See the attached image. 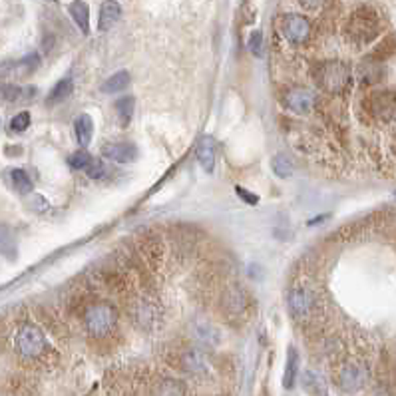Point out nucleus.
<instances>
[{
	"label": "nucleus",
	"mask_w": 396,
	"mask_h": 396,
	"mask_svg": "<svg viewBox=\"0 0 396 396\" xmlns=\"http://www.w3.org/2000/svg\"><path fill=\"white\" fill-rule=\"evenodd\" d=\"M380 30H382V22H380L379 12L368 4L355 8L345 24V36L355 44L373 42L380 34Z\"/></svg>",
	"instance_id": "nucleus-1"
},
{
	"label": "nucleus",
	"mask_w": 396,
	"mask_h": 396,
	"mask_svg": "<svg viewBox=\"0 0 396 396\" xmlns=\"http://www.w3.org/2000/svg\"><path fill=\"white\" fill-rule=\"evenodd\" d=\"M116 321H118V313L108 303L92 305L86 310V315H84L86 330L92 337H96V339L108 337L114 330V327H116Z\"/></svg>",
	"instance_id": "nucleus-2"
},
{
	"label": "nucleus",
	"mask_w": 396,
	"mask_h": 396,
	"mask_svg": "<svg viewBox=\"0 0 396 396\" xmlns=\"http://www.w3.org/2000/svg\"><path fill=\"white\" fill-rule=\"evenodd\" d=\"M350 78L353 76H350L348 66L345 62H339V60L325 62V64H321V70H319V84L330 94L343 92L350 84Z\"/></svg>",
	"instance_id": "nucleus-3"
},
{
	"label": "nucleus",
	"mask_w": 396,
	"mask_h": 396,
	"mask_svg": "<svg viewBox=\"0 0 396 396\" xmlns=\"http://www.w3.org/2000/svg\"><path fill=\"white\" fill-rule=\"evenodd\" d=\"M364 108L377 121L393 120L396 114V90H373L364 100Z\"/></svg>",
	"instance_id": "nucleus-4"
},
{
	"label": "nucleus",
	"mask_w": 396,
	"mask_h": 396,
	"mask_svg": "<svg viewBox=\"0 0 396 396\" xmlns=\"http://www.w3.org/2000/svg\"><path fill=\"white\" fill-rule=\"evenodd\" d=\"M46 348V337L44 333L34 325H26L18 330L17 350L24 359H38Z\"/></svg>",
	"instance_id": "nucleus-5"
},
{
	"label": "nucleus",
	"mask_w": 396,
	"mask_h": 396,
	"mask_svg": "<svg viewBox=\"0 0 396 396\" xmlns=\"http://www.w3.org/2000/svg\"><path fill=\"white\" fill-rule=\"evenodd\" d=\"M279 30L283 38L291 44H303L310 36V22L301 14H283L279 18Z\"/></svg>",
	"instance_id": "nucleus-6"
},
{
	"label": "nucleus",
	"mask_w": 396,
	"mask_h": 396,
	"mask_svg": "<svg viewBox=\"0 0 396 396\" xmlns=\"http://www.w3.org/2000/svg\"><path fill=\"white\" fill-rule=\"evenodd\" d=\"M368 380V370L361 362H346L339 370V386L346 395H357Z\"/></svg>",
	"instance_id": "nucleus-7"
},
{
	"label": "nucleus",
	"mask_w": 396,
	"mask_h": 396,
	"mask_svg": "<svg viewBox=\"0 0 396 396\" xmlns=\"http://www.w3.org/2000/svg\"><path fill=\"white\" fill-rule=\"evenodd\" d=\"M287 307L293 319L303 321L315 310V295L309 289H293L287 295Z\"/></svg>",
	"instance_id": "nucleus-8"
},
{
	"label": "nucleus",
	"mask_w": 396,
	"mask_h": 396,
	"mask_svg": "<svg viewBox=\"0 0 396 396\" xmlns=\"http://www.w3.org/2000/svg\"><path fill=\"white\" fill-rule=\"evenodd\" d=\"M134 321L138 323V327H141L143 330H154L159 321H161V313L155 307L154 303H150L148 299H139L138 303L134 305Z\"/></svg>",
	"instance_id": "nucleus-9"
},
{
	"label": "nucleus",
	"mask_w": 396,
	"mask_h": 396,
	"mask_svg": "<svg viewBox=\"0 0 396 396\" xmlns=\"http://www.w3.org/2000/svg\"><path fill=\"white\" fill-rule=\"evenodd\" d=\"M179 364L186 373H190L193 377H206L209 373V359L204 350L199 348H188L181 353Z\"/></svg>",
	"instance_id": "nucleus-10"
},
{
	"label": "nucleus",
	"mask_w": 396,
	"mask_h": 396,
	"mask_svg": "<svg viewBox=\"0 0 396 396\" xmlns=\"http://www.w3.org/2000/svg\"><path fill=\"white\" fill-rule=\"evenodd\" d=\"M102 154L116 164H132L138 157V148L130 141H112L103 143Z\"/></svg>",
	"instance_id": "nucleus-11"
},
{
	"label": "nucleus",
	"mask_w": 396,
	"mask_h": 396,
	"mask_svg": "<svg viewBox=\"0 0 396 396\" xmlns=\"http://www.w3.org/2000/svg\"><path fill=\"white\" fill-rule=\"evenodd\" d=\"M285 103L295 114H309L315 106V94L307 88H293L285 94Z\"/></svg>",
	"instance_id": "nucleus-12"
},
{
	"label": "nucleus",
	"mask_w": 396,
	"mask_h": 396,
	"mask_svg": "<svg viewBox=\"0 0 396 396\" xmlns=\"http://www.w3.org/2000/svg\"><path fill=\"white\" fill-rule=\"evenodd\" d=\"M357 76H359L362 86H375V84H379L380 80L384 78V66H382V62H379V60L366 58L361 64L359 72H357Z\"/></svg>",
	"instance_id": "nucleus-13"
},
{
	"label": "nucleus",
	"mask_w": 396,
	"mask_h": 396,
	"mask_svg": "<svg viewBox=\"0 0 396 396\" xmlns=\"http://www.w3.org/2000/svg\"><path fill=\"white\" fill-rule=\"evenodd\" d=\"M121 17V6L118 0H106L100 6V17H98V30L106 32L110 30Z\"/></svg>",
	"instance_id": "nucleus-14"
},
{
	"label": "nucleus",
	"mask_w": 396,
	"mask_h": 396,
	"mask_svg": "<svg viewBox=\"0 0 396 396\" xmlns=\"http://www.w3.org/2000/svg\"><path fill=\"white\" fill-rule=\"evenodd\" d=\"M197 161L201 164V168L206 172H213L215 168V141L211 136H204V138L197 141Z\"/></svg>",
	"instance_id": "nucleus-15"
},
{
	"label": "nucleus",
	"mask_w": 396,
	"mask_h": 396,
	"mask_svg": "<svg viewBox=\"0 0 396 396\" xmlns=\"http://www.w3.org/2000/svg\"><path fill=\"white\" fill-rule=\"evenodd\" d=\"M191 333H193V339L199 343V345H206V346H215L219 343V330L213 327V325H209L206 321H197L193 328H191Z\"/></svg>",
	"instance_id": "nucleus-16"
},
{
	"label": "nucleus",
	"mask_w": 396,
	"mask_h": 396,
	"mask_svg": "<svg viewBox=\"0 0 396 396\" xmlns=\"http://www.w3.org/2000/svg\"><path fill=\"white\" fill-rule=\"evenodd\" d=\"M68 12L70 17L74 18V22L78 24V28H80L84 34H88V32H90V6H88V2H84V0H74V2H70Z\"/></svg>",
	"instance_id": "nucleus-17"
},
{
	"label": "nucleus",
	"mask_w": 396,
	"mask_h": 396,
	"mask_svg": "<svg viewBox=\"0 0 396 396\" xmlns=\"http://www.w3.org/2000/svg\"><path fill=\"white\" fill-rule=\"evenodd\" d=\"M74 132H76V139H78V143L82 148L90 146L92 136H94V120H92V116H88V114L78 116L76 121H74Z\"/></svg>",
	"instance_id": "nucleus-18"
},
{
	"label": "nucleus",
	"mask_w": 396,
	"mask_h": 396,
	"mask_svg": "<svg viewBox=\"0 0 396 396\" xmlns=\"http://www.w3.org/2000/svg\"><path fill=\"white\" fill-rule=\"evenodd\" d=\"M303 388L309 393L310 396H328L327 382L321 375H317L315 370H307L303 377Z\"/></svg>",
	"instance_id": "nucleus-19"
},
{
	"label": "nucleus",
	"mask_w": 396,
	"mask_h": 396,
	"mask_svg": "<svg viewBox=\"0 0 396 396\" xmlns=\"http://www.w3.org/2000/svg\"><path fill=\"white\" fill-rule=\"evenodd\" d=\"M130 72L128 70H120L116 74H112L106 82L102 84L103 94H118V92H123L126 88L130 86Z\"/></svg>",
	"instance_id": "nucleus-20"
},
{
	"label": "nucleus",
	"mask_w": 396,
	"mask_h": 396,
	"mask_svg": "<svg viewBox=\"0 0 396 396\" xmlns=\"http://www.w3.org/2000/svg\"><path fill=\"white\" fill-rule=\"evenodd\" d=\"M297 375H299V353H297L295 346H289V350H287L285 377H283V386H285V388H293Z\"/></svg>",
	"instance_id": "nucleus-21"
},
{
	"label": "nucleus",
	"mask_w": 396,
	"mask_h": 396,
	"mask_svg": "<svg viewBox=\"0 0 396 396\" xmlns=\"http://www.w3.org/2000/svg\"><path fill=\"white\" fill-rule=\"evenodd\" d=\"M72 90H74V80H72L70 76L68 78H62V80L56 82V86L50 90V94H48V98H46V103H48V106H54V103L64 102L66 98H70Z\"/></svg>",
	"instance_id": "nucleus-22"
},
{
	"label": "nucleus",
	"mask_w": 396,
	"mask_h": 396,
	"mask_svg": "<svg viewBox=\"0 0 396 396\" xmlns=\"http://www.w3.org/2000/svg\"><path fill=\"white\" fill-rule=\"evenodd\" d=\"M134 106H136V100L132 96H123L120 100H116L114 103V110H116V116H118V121H120L123 128L130 126V121L134 118Z\"/></svg>",
	"instance_id": "nucleus-23"
},
{
	"label": "nucleus",
	"mask_w": 396,
	"mask_h": 396,
	"mask_svg": "<svg viewBox=\"0 0 396 396\" xmlns=\"http://www.w3.org/2000/svg\"><path fill=\"white\" fill-rule=\"evenodd\" d=\"M271 168H273V172H275L277 177H281V179L291 177L295 172L293 159H291L287 154H277L275 157L271 159Z\"/></svg>",
	"instance_id": "nucleus-24"
},
{
	"label": "nucleus",
	"mask_w": 396,
	"mask_h": 396,
	"mask_svg": "<svg viewBox=\"0 0 396 396\" xmlns=\"http://www.w3.org/2000/svg\"><path fill=\"white\" fill-rule=\"evenodd\" d=\"M396 52V38L395 36H386L382 42H379L375 46V50L370 52V60H379V62H384L386 58H390Z\"/></svg>",
	"instance_id": "nucleus-25"
},
{
	"label": "nucleus",
	"mask_w": 396,
	"mask_h": 396,
	"mask_svg": "<svg viewBox=\"0 0 396 396\" xmlns=\"http://www.w3.org/2000/svg\"><path fill=\"white\" fill-rule=\"evenodd\" d=\"M10 177H12V186L18 193H30L32 191V179L28 177V173L20 168H14L10 172Z\"/></svg>",
	"instance_id": "nucleus-26"
},
{
	"label": "nucleus",
	"mask_w": 396,
	"mask_h": 396,
	"mask_svg": "<svg viewBox=\"0 0 396 396\" xmlns=\"http://www.w3.org/2000/svg\"><path fill=\"white\" fill-rule=\"evenodd\" d=\"M184 393H186V388H184L181 382H177V380H164L157 386L155 396H184Z\"/></svg>",
	"instance_id": "nucleus-27"
},
{
	"label": "nucleus",
	"mask_w": 396,
	"mask_h": 396,
	"mask_svg": "<svg viewBox=\"0 0 396 396\" xmlns=\"http://www.w3.org/2000/svg\"><path fill=\"white\" fill-rule=\"evenodd\" d=\"M90 164H92V155L88 154L86 150H78L68 157V166L72 170H86Z\"/></svg>",
	"instance_id": "nucleus-28"
},
{
	"label": "nucleus",
	"mask_w": 396,
	"mask_h": 396,
	"mask_svg": "<svg viewBox=\"0 0 396 396\" xmlns=\"http://www.w3.org/2000/svg\"><path fill=\"white\" fill-rule=\"evenodd\" d=\"M0 98L6 102H18L24 98V90L14 84H0Z\"/></svg>",
	"instance_id": "nucleus-29"
},
{
	"label": "nucleus",
	"mask_w": 396,
	"mask_h": 396,
	"mask_svg": "<svg viewBox=\"0 0 396 396\" xmlns=\"http://www.w3.org/2000/svg\"><path fill=\"white\" fill-rule=\"evenodd\" d=\"M28 126H30V112H18L17 116L12 118V121H10V130L18 132V134L28 130Z\"/></svg>",
	"instance_id": "nucleus-30"
},
{
	"label": "nucleus",
	"mask_w": 396,
	"mask_h": 396,
	"mask_svg": "<svg viewBox=\"0 0 396 396\" xmlns=\"http://www.w3.org/2000/svg\"><path fill=\"white\" fill-rule=\"evenodd\" d=\"M14 251L17 249V245H14V237H12V233H8V229L6 227H0V251L2 253H6L8 257H10V253L8 251Z\"/></svg>",
	"instance_id": "nucleus-31"
},
{
	"label": "nucleus",
	"mask_w": 396,
	"mask_h": 396,
	"mask_svg": "<svg viewBox=\"0 0 396 396\" xmlns=\"http://www.w3.org/2000/svg\"><path fill=\"white\" fill-rule=\"evenodd\" d=\"M249 52L253 56H261L263 54V34L259 30H253L249 36Z\"/></svg>",
	"instance_id": "nucleus-32"
},
{
	"label": "nucleus",
	"mask_w": 396,
	"mask_h": 396,
	"mask_svg": "<svg viewBox=\"0 0 396 396\" xmlns=\"http://www.w3.org/2000/svg\"><path fill=\"white\" fill-rule=\"evenodd\" d=\"M86 173L92 179H100V177H103V173H106V168H103V164L100 159H92V164L86 168Z\"/></svg>",
	"instance_id": "nucleus-33"
},
{
	"label": "nucleus",
	"mask_w": 396,
	"mask_h": 396,
	"mask_svg": "<svg viewBox=\"0 0 396 396\" xmlns=\"http://www.w3.org/2000/svg\"><path fill=\"white\" fill-rule=\"evenodd\" d=\"M235 193L241 197L245 204H249V206H257L259 204V195H255V193H251V191L243 190V188H235Z\"/></svg>",
	"instance_id": "nucleus-34"
},
{
	"label": "nucleus",
	"mask_w": 396,
	"mask_h": 396,
	"mask_svg": "<svg viewBox=\"0 0 396 396\" xmlns=\"http://www.w3.org/2000/svg\"><path fill=\"white\" fill-rule=\"evenodd\" d=\"M299 4L307 10H319L325 4V0H299Z\"/></svg>",
	"instance_id": "nucleus-35"
},
{
	"label": "nucleus",
	"mask_w": 396,
	"mask_h": 396,
	"mask_svg": "<svg viewBox=\"0 0 396 396\" xmlns=\"http://www.w3.org/2000/svg\"><path fill=\"white\" fill-rule=\"evenodd\" d=\"M0 128H2V120H0Z\"/></svg>",
	"instance_id": "nucleus-36"
},
{
	"label": "nucleus",
	"mask_w": 396,
	"mask_h": 396,
	"mask_svg": "<svg viewBox=\"0 0 396 396\" xmlns=\"http://www.w3.org/2000/svg\"><path fill=\"white\" fill-rule=\"evenodd\" d=\"M48 2H56V0H48Z\"/></svg>",
	"instance_id": "nucleus-37"
},
{
	"label": "nucleus",
	"mask_w": 396,
	"mask_h": 396,
	"mask_svg": "<svg viewBox=\"0 0 396 396\" xmlns=\"http://www.w3.org/2000/svg\"><path fill=\"white\" fill-rule=\"evenodd\" d=\"M395 195H396V191H395Z\"/></svg>",
	"instance_id": "nucleus-38"
}]
</instances>
